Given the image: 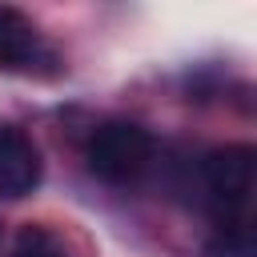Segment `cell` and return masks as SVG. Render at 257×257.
Listing matches in <instances>:
<instances>
[{"instance_id":"obj_1","label":"cell","mask_w":257,"mask_h":257,"mask_svg":"<svg viewBox=\"0 0 257 257\" xmlns=\"http://www.w3.org/2000/svg\"><path fill=\"white\" fill-rule=\"evenodd\" d=\"M153 137L133 120H104L88 137V169L108 185H128L153 165Z\"/></svg>"},{"instance_id":"obj_2","label":"cell","mask_w":257,"mask_h":257,"mask_svg":"<svg viewBox=\"0 0 257 257\" xmlns=\"http://www.w3.org/2000/svg\"><path fill=\"white\" fill-rule=\"evenodd\" d=\"M201 185L225 225L237 221V213L249 205L253 193V149L249 145H221L205 153L201 161Z\"/></svg>"},{"instance_id":"obj_3","label":"cell","mask_w":257,"mask_h":257,"mask_svg":"<svg viewBox=\"0 0 257 257\" xmlns=\"http://www.w3.org/2000/svg\"><path fill=\"white\" fill-rule=\"evenodd\" d=\"M40 185V149L16 124H0V197H28Z\"/></svg>"},{"instance_id":"obj_4","label":"cell","mask_w":257,"mask_h":257,"mask_svg":"<svg viewBox=\"0 0 257 257\" xmlns=\"http://www.w3.org/2000/svg\"><path fill=\"white\" fill-rule=\"evenodd\" d=\"M40 56V36L32 20L16 8H0V68H32Z\"/></svg>"},{"instance_id":"obj_5","label":"cell","mask_w":257,"mask_h":257,"mask_svg":"<svg viewBox=\"0 0 257 257\" xmlns=\"http://www.w3.org/2000/svg\"><path fill=\"white\" fill-rule=\"evenodd\" d=\"M8 257H72L64 237L52 233L48 225H24L8 249Z\"/></svg>"},{"instance_id":"obj_6","label":"cell","mask_w":257,"mask_h":257,"mask_svg":"<svg viewBox=\"0 0 257 257\" xmlns=\"http://www.w3.org/2000/svg\"><path fill=\"white\" fill-rule=\"evenodd\" d=\"M205 257H257V241H253V229L233 221V225H221L209 241H205Z\"/></svg>"}]
</instances>
